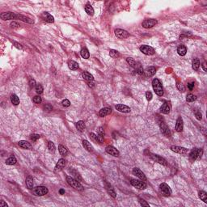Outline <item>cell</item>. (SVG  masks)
Returning a JSON list of instances; mask_svg holds the SVG:
<instances>
[{
  "label": "cell",
  "mask_w": 207,
  "mask_h": 207,
  "mask_svg": "<svg viewBox=\"0 0 207 207\" xmlns=\"http://www.w3.org/2000/svg\"><path fill=\"white\" fill-rule=\"evenodd\" d=\"M152 87L156 95H158L159 96H162L164 95V89L162 83L158 79H154L152 81Z\"/></svg>",
  "instance_id": "1"
},
{
  "label": "cell",
  "mask_w": 207,
  "mask_h": 207,
  "mask_svg": "<svg viewBox=\"0 0 207 207\" xmlns=\"http://www.w3.org/2000/svg\"><path fill=\"white\" fill-rule=\"evenodd\" d=\"M203 154V150L202 149H199V148H193L191 152L189 154V159L191 162H194L197 159H201V156Z\"/></svg>",
  "instance_id": "2"
},
{
  "label": "cell",
  "mask_w": 207,
  "mask_h": 207,
  "mask_svg": "<svg viewBox=\"0 0 207 207\" xmlns=\"http://www.w3.org/2000/svg\"><path fill=\"white\" fill-rule=\"evenodd\" d=\"M66 181L68 183L71 187H73L74 188L79 190V191H82L83 189V187L82 184L79 182V181L75 180L73 177L71 176H66Z\"/></svg>",
  "instance_id": "3"
},
{
  "label": "cell",
  "mask_w": 207,
  "mask_h": 207,
  "mask_svg": "<svg viewBox=\"0 0 207 207\" xmlns=\"http://www.w3.org/2000/svg\"><path fill=\"white\" fill-rule=\"evenodd\" d=\"M32 192L34 193V195L39 196V197H42V196L48 193L49 190L46 186H38V187L32 188Z\"/></svg>",
  "instance_id": "4"
},
{
  "label": "cell",
  "mask_w": 207,
  "mask_h": 207,
  "mask_svg": "<svg viewBox=\"0 0 207 207\" xmlns=\"http://www.w3.org/2000/svg\"><path fill=\"white\" fill-rule=\"evenodd\" d=\"M130 184L133 187H135L136 188L138 189H140V190H143V189H146L147 185V184L143 182L142 181H138V180H131L130 181Z\"/></svg>",
  "instance_id": "5"
},
{
  "label": "cell",
  "mask_w": 207,
  "mask_h": 207,
  "mask_svg": "<svg viewBox=\"0 0 207 207\" xmlns=\"http://www.w3.org/2000/svg\"><path fill=\"white\" fill-rule=\"evenodd\" d=\"M159 188L164 196H170L172 194V189L166 183H162L159 185Z\"/></svg>",
  "instance_id": "6"
},
{
  "label": "cell",
  "mask_w": 207,
  "mask_h": 207,
  "mask_svg": "<svg viewBox=\"0 0 207 207\" xmlns=\"http://www.w3.org/2000/svg\"><path fill=\"white\" fill-rule=\"evenodd\" d=\"M140 51L146 54V55H153L155 53V49L150 47L149 46H146V44H143V46H141L140 47Z\"/></svg>",
  "instance_id": "7"
},
{
  "label": "cell",
  "mask_w": 207,
  "mask_h": 207,
  "mask_svg": "<svg viewBox=\"0 0 207 207\" xmlns=\"http://www.w3.org/2000/svg\"><path fill=\"white\" fill-rule=\"evenodd\" d=\"M157 20L155 19H149V20H145L142 22V27L145 28V29H150V28L154 27L155 24H157Z\"/></svg>",
  "instance_id": "8"
},
{
  "label": "cell",
  "mask_w": 207,
  "mask_h": 207,
  "mask_svg": "<svg viewBox=\"0 0 207 207\" xmlns=\"http://www.w3.org/2000/svg\"><path fill=\"white\" fill-rule=\"evenodd\" d=\"M115 35L116 37H118L120 39H125L130 37V34H129L128 32L123 29H117L115 30Z\"/></svg>",
  "instance_id": "9"
},
{
  "label": "cell",
  "mask_w": 207,
  "mask_h": 207,
  "mask_svg": "<svg viewBox=\"0 0 207 207\" xmlns=\"http://www.w3.org/2000/svg\"><path fill=\"white\" fill-rule=\"evenodd\" d=\"M0 18L3 20H11L16 19V14L13 12H3L0 15Z\"/></svg>",
  "instance_id": "10"
},
{
  "label": "cell",
  "mask_w": 207,
  "mask_h": 207,
  "mask_svg": "<svg viewBox=\"0 0 207 207\" xmlns=\"http://www.w3.org/2000/svg\"><path fill=\"white\" fill-rule=\"evenodd\" d=\"M171 150H172V151L178 153V154H181V155H185L188 151L187 148L182 147H178V146H172Z\"/></svg>",
  "instance_id": "11"
},
{
  "label": "cell",
  "mask_w": 207,
  "mask_h": 207,
  "mask_svg": "<svg viewBox=\"0 0 207 207\" xmlns=\"http://www.w3.org/2000/svg\"><path fill=\"white\" fill-rule=\"evenodd\" d=\"M150 157L153 160H155V162H157V163L164 165V166H167V162L165 159H164L163 157H161L159 155H153L151 154L150 155Z\"/></svg>",
  "instance_id": "12"
},
{
  "label": "cell",
  "mask_w": 207,
  "mask_h": 207,
  "mask_svg": "<svg viewBox=\"0 0 207 207\" xmlns=\"http://www.w3.org/2000/svg\"><path fill=\"white\" fill-rule=\"evenodd\" d=\"M105 150H106V152H107L108 154L113 155V156H115V157H118V156L120 155V153L118 151V150H117L116 148H115L114 147H113V146H108L107 147H106Z\"/></svg>",
  "instance_id": "13"
},
{
  "label": "cell",
  "mask_w": 207,
  "mask_h": 207,
  "mask_svg": "<svg viewBox=\"0 0 207 207\" xmlns=\"http://www.w3.org/2000/svg\"><path fill=\"white\" fill-rule=\"evenodd\" d=\"M133 174L134 175V176H136L137 177H138L139 179H141L142 181H147V177H146V176H145V174L144 173L140 170V169H138V168H137V167H134V168L133 169Z\"/></svg>",
  "instance_id": "14"
},
{
  "label": "cell",
  "mask_w": 207,
  "mask_h": 207,
  "mask_svg": "<svg viewBox=\"0 0 207 207\" xmlns=\"http://www.w3.org/2000/svg\"><path fill=\"white\" fill-rule=\"evenodd\" d=\"M159 126H160V129H161V132L163 133L164 135H166L167 137H169L171 135L169 128L167 126V125L165 124L164 121H160L159 122Z\"/></svg>",
  "instance_id": "15"
},
{
  "label": "cell",
  "mask_w": 207,
  "mask_h": 207,
  "mask_svg": "<svg viewBox=\"0 0 207 207\" xmlns=\"http://www.w3.org/2000/svg\"><path fill=\"white\" fill-rule=\"evenodd\" d=\"M115 108L117 111L121 112V113H130L131 111V109L129 107V106L125 105V104H116L115 106Z\"/></svg>",
  "instance_id": "16"
},
{
  "label": "cell",
  "mask_w": 207,
  "mask_h": 207,
  "mask_svg": "<svg viewBox=\"0 0 207 207\" xmlns=\"http://www.w3.org/2000/svg\"><path fill=\"white\" fill-rule=\"evenodd\" d=\"M65 165H66V160L64 159H60L58 160V162L57 163V164H56V166H55L54 171L55 172H59L61 170H62V168L65 167Z\"/></svg>",
  "instance_id": "17"
},
{
  "label": "cell",
  "mask_w": 207,
  "mask_h": 207,
  "mask_svg": "<svg viewBox=\"0 0 207 207\" xmlns=\"http://www.w3.org/2000/svg\"><path fill=\"white\" fill-rule=\"evenodd\" d=\"M184 127V123H183V119L181 116H179L176 120V130L177 132H181L183 130Z\"/></svg>",
  "instance_id": "18"
},
{
  "label": "cell",
  "mask_w": 207,
  "mask_h": 207,
  "mask_svg": "<svg viewBox=\"0 0 207 207\" xmlns=\"http://www.w3.org/2000/svg\"><path fill=\"white\" fill-rule=\"evenodd\" d=\"M16 19H18L21 21L26 22V23H29V24H33V22H34L33 20H32L31 18H29L23 15H16Z\"/></svg>",
  "instance_id": "19"
},
{
  "label": "cell",
  "mask_w": 207,
  "mask_h": 207,
  "mask_svg": "<svg viewBox=\"0 0 207 207\" xmlns=\"http://www.w3.org/2000/svg\"><path fill=\"white\" fill-rule=\"evenodd\" d=\"M112 113V109H109V108H104L102 109H100V112H99V116H101V117H104L105 116H108L109 115L110 113Z\"/></svg>",
  "instance_id": "20"
},
{
  "label": "cell",
  "mask_w": 207,
  "mask_h": 207,
  "mask_svg": "<svg viewBox=\"0 0 207 207\" xmlns=\"http://www.w3.org/2000/svg\"><path fill=\"white\" fill-rule=\"evenodd\" d=\"M19 146L21 147V148H23V149H26V150H29V149H31L32 146H31V144L29 142H27L25 140H21L19 142Z\"/></svg>",
  "instance_id": "21"
},
{
  "label": "cell",
  "mask_w": 207,
  "mask_h": 207,
  "mask_svg": "<svg viewBox=\"0 0 207 207\" xmlns=\"http://www.w3.org/2000/svg\"><path fill=\"white\" fill-rule=\"evenodd\" d=\"M144 72H145V74H146L147 77H151L155 74L156 69L154 66H150V67H148V68L146 70V71H144Z\"/></svg>",
  "instance_id": "22"
},
{
  "label": "cell",
  "mask_w": 207,
  "mask_h": 207,
  "mask_svg": "<svg viewBox=\"0 0 207 207\" xmlns=\"http://www.w3.org/2000/svg\"><path fill=\"white\" fill-rule=\"evenodd\" d=\"M160 112L164 114H169L170 113V107L167 103H164L162 107L160 108Z\"/></svg>",
  "instance_id": "23"
},
{
  "label": "cell",
  "mask_w": 207,
  "mask_h": 207,
  "mask_svg": "<svg viewBox=\"0 0 207 207\" xmlns=\"http://www.w3.org/2000/svg\"><path fill=\"white\" fill-rule=\"evenodd\" d=\"M90 137L93 139L94 141H96V142H97L99 143H102L103 141H104V137L100 136V135H96V134H95L94 133H90Z\"/></svg>",
  "instance_id": "24"
},
{
  "label": "cell",
  "mask_w": 207,
  "mask_h": 207,
  "mask_svg": "<svg viewBox=\"0 0 207 207\" xmlns=\"http://www.w3.org/2000/svg\"><path fill=\"white\" fill-rule=\"evenodd\" d=\"M106 190L108 191V193H109V195L111 196V197H113V198H115L116 197V193L114 191V189L112 188V186L110 185V184H109L107 183H106Z\"/></svg>",
  "instance_id": "25"
},
{
  "label": "cell",
  "mask_w": 207,
  "mask_h": 207,
  "mask_svg": "<svg viewBox=\"0 0 207 207\" xmlns=\"http://www.w3.org/2000/svg\"><path fill=\"white\" fill-rule=\"evenodd\" d=\"M75 126L77 128V130H79V132H83L85 130V124H84V122H83V121H78L76 124H75Z\"/></svg>",
  "instance_id": "26"
},
{
  "label": "cell",
  "mask_w": 207,
  "mask_h": 207,
  "mask_svg": "<svg viewBox=\"0 0 207 207\" xmlns=\"http://www.w3.org/2000/svg\"><path fill=\"white\" fill-rule=\"evenodd\" d=\"M43 17H44V20L49 22V23H53L54 22V18L52 15H50L49 13L48 12H44L43 14Z\"/></svg>",
  "instance_id": "27"
},
{
  "label": "cell",
  "mask_w": 207,
  "mask_h": 207,
  "mask_svg": "<svg viewBox=\"0 0 207 207\" xmlns=\"http://www.w3.org/2000/svg\"><path fill=\"white\" fill-rule=\"evenodd\" d=\"M177 53L179 55H181V56H184L187 53V49L186 47L184 46H180L178 48H177Z\"/></svg>",
  "instance_id": "28"
},
{
  "label": "cell",
  "mask_w": 207,
  "mask_h": 207,
  "mask_svg": "<svg viewBox=\"0 0 207 207\" xmlns=\"http://www.w3.org/2000/svg\"><path fill=\"white\" fill-rule=\"evenodd\" d=\"M83 147H84V149H86L87 150V151L91 152V151H92V150H93V147L92 146V144L87 140H83Z\"/></svg>",
  "instance_id": "29"
},
{
  "label": "cell",
  "mask_w": 207,
  "mask_h": 207,
  "mask_svg": "<svg viewBox=\"0 0 207 207\" xmlns=\"http://www.w3.org/2000/svg\"><path fill=\"white\" fill-rule=\"evenodd\" d=\"M80 54H81V57L84 59H87V58H89V57H90V53H89L88 49L86 48L82 49V50L80 51Z\"/></svg>",
  "instance_id": "30"
},
{
  "label": "cell",
  "mask_w": 207,
  "mask_h": 207,
  "mask_svg": "<svg viewBox=\"0 0 207 207\" xmlns=\"http://www.w3.org/2000/svg\"><path fill=\"white\" fill-rule=\"evenodd\" d=\"M82 77L85 80H87V81H93L94 78H93V75H91L89 72L87 71H84L83 73L82 74Z\"/></svg>",
  "instance_id": "31"
},
{
  "label": "cell",
  "mask_w": 207,
  "mask_h": 207,
  "mask_svg": "<svg viewBox=\"0 0 207 207\" xmlns=\"http://www.w3.org/2000/svg\"><path fill=\"white\" fill-rule=\"evenodd\" d=\"M26 185L28 188L32 189L33 188V178L31 176H29L26 179Z\"/></svg>",
  "instance_id": "32"
},
{
  "label": "cell",
  "mask_w": 207,
  "mask_h": 207,
  "mask_svg": "<svg viewBox=\"0 0 207 207\" xmlns=\"http://www.w3.org/2000/svg\"><path fill=\"white\" fill-rule=\"evenodd\" d=\"M68 66H69V68L72 70H75L79 68V64H78L76 61H73V60H70L68 63Z\"/></svg>",
  "instance_id": "33"
},
{
  "label": "cell",
  "mask_w": 207,
  "mask_h": 207,
  "mask_svg": "<svg viewBox=\"0 0 207 207\" xmlns=\"http://www.w3.org/2000/svg\"><path fill=\"white\" fill-rule=\"evenodd\" d=\"M199 66H200V61L198 58H194L193 60V62H192V67L194 70H198L199 69Z\"/></svg>",
  "instance_id": "34"
},
{
  "label": "cell",
  "mask_w": 207,
  "mask_h": 207,
  "mask_svg": "<svg viewBox=\"0 0 207 207\" xmlns=\"http://www.w3.org/2000/svg\"><path fill=\"white\" fill-rule=\"evenodd\" d=\"M11 101L14 105H18L20 104V99L15 94H12L11 96Z\"/></svg>",
  "instance_id": "35"
},
{
  "label": "cell",
  "mask_w": 207,
  "mask_h": 207,
  "mask_svg": "<svg viewBox=\"0 0 207 207\" xmlns=\"http://www.w3.org/2000/svg\"><path fill=\"white\" fill-rule=\"evenodd\" d=\"M85 12L89 15H92L94 14V9L92 7V5H90L89 3H87L85 6Z\"/></svg>",
  "instance_id": "36"
},
{
  "label": "cell",
  "mask_w": 207,
  "mask_h": 207,
  "mask_svg": "<svg viewBox=\"0 0 207 207\" xmlns=\"http://www.w3.org/2000/svg\"><path fill=\"white\" fill-rule=\"evenodd\" d=\"M58 150H59V153L61 155H63V156H65V155H66L67 154H68V150L66 149V147L62 146V145H59Z\"/></svg>",
  "instance_id": "37"
},
{
  "label": "cell",
  "mask_w": 207,
  "mask_h": 207,
  "mask_svg": "<svg viewBox=\"0 0 207 207\" xmlns=\"http://www.w3.org/2000/svg\"><path fill=\"white\" fill-rule=\"evenodd\" d=\"M109 55H110V57H112L113 58H117L120 56V53L118 51H116L115 49H110Z\"/></svg>",
  "instance_id": "38"
},
{
  "label": "cell",
  "mask_w": 207,
  "mask_h": 207,
  "mask_svg": "<svg viewBox=\"0 0 207 207\" xmlns=\"http://www.w3.org/2000/svg\"><path fill=\"white\" fill-rule=\"evenodd\" d=\"M16 162H17V160H16L15 157H14V156H12V157L8 158L6 160V164L7 165H14V164H16Z\"/></svg>",
  "instance_id": "39"
},
{
  "label": "cell",
  "mask_w": 207,
  "mask_h": 207,
  "mask_svg": "<svg viewBox=\"0 0 207 207\" xmlns=\"http://www.w3.org/2000/svg\"><path fill=\"white\" fill-rule=\"evenodd\" d=\"M199 197L201 200H202L204 202H207V193L205 191H200L199 192Z\"/></svg>",
  "instance_id": "40"
},
{
  "label": "cell",
  "mask_w": 207,
  "mask_h": 207,
  "mask_svg": "<svg viewBox=\"0 0 207 207\" xmlns=\"http://www.w3.org/2000/svg\"><path fill=\"white\" fill-rule=\"evenodd\" d=\"M196 99H197V96L193 94H188L186 97L187 102H193V101H194V100H196Z\"/></svg>",
  "instance_id": "41"
},
{
  "label": "cell",
  "mask_w": 207,
  "mask_h": 207,
  "mask_svg": "<svg viewBox=\"0 0 207 207\" xmlns=\"http://www.w3.org/2000/svg\"><path fill=\"white\" fill-rule=\"evenodd\" d=\"M126 61L128 62L129 65H130L132 67H136L137 66V63H136V61H134V59L131 58H128L126 59Z\"/></svg>",
  "instance_id": "42"
},
{
  "label": "cell",
  "mask_w": 207,
  "mask_h": 207,
  "mask_svg": "<svg viewBox=\"0 0 207 207\" xmlns=\"http://www.w3.org/2000/svg\"><path fill=\"white\" fill-rule=\"evenodd\" d=\"M35 89H36V92L37 94H41L44 91V88L41 84H37V86L35 87Z\"/></svg>",
  "instance_id": "43"
},
{
  "label": "cell",
  "mask_w": 207,
  "mask_h": 207,
  "mask_svg": "<svg viewBox=\"0 0 207 207\" xmlns=\"http://www.w3.org/2000/svg\"><path fill=\"white\" fill-rule=\"evenodd\" d=\"M48 148L49 150V151L54 152L55 151V145L53 142H48Z\"/></svg>",
  "instance_id": "44"
},
{
  "label": "cell",
  "mask_w": 207,
  "mask_h": 207,
  "mask_svg": "<svg viewBox=\"0 0 207 207\" xmlns=\"http://www.w3.org/2000/svg\"><path fill=\"white\" fill-rule=\"evenodd\" d=\"M32 101L34 102L35 104H41V101H42V99H41V97H40L39 96H36L33 97Z\"/></svg>",
  "instance_id": "45"
},
{
  "label": "cell",
  "mask_w": 207,
  "mask_h": 207,
  "mask_svg": "<svg viewBox=\"0 0 207 207\" xmlns=\"http://www.w3.org/2000/svg\"><path fill=\"white\" fill-rule=\"evenodd\" d=\"M176 87H177V89L179 91H181L182 92H184V91H185V87H184L182 83H178L177 84H176Z\"/></svg>",
  "instance_id": "46"
},
{
  "label": "cell",
  "mask_w": 207,
  "mask_h": 207,
  "mask_svg": "<svg viewBox=\"0 0 207 207\" xmlns=\"http://www.w3.org/2000/svg\"><path fill=\"white\" fill-rule=\"evenodd\" d=\"M61 104H62L63 107H69V106L70 105V102L69 100L65 99L61 101Z\"/></svg>",
  "instance_id": "47"
},
{
  "label": "cell",
  "mask_w": 207,
  "mask_h": 207,
  "mask_svg": "<svg viewBox=\"0 0 207 207\" xmlns=\"http://www.w3.org/2000/svg\"><path fill=\"white\" fill-rule=\"evenodd\" d=\"M139 203H140V205L142 206H147V207H149V204L146 201H144L143 199H141V198H139Z\"/></svg>",
  "instance_id": "48"
},
{
  "label": "cell",
  "mask_w": 207,
  "mask_h": 207,
  "mask_svg": "<svg viewBox=\"0 0 207 207\" xmlns=\"http://www.w3.org/2000/svg\"><path fill=\"white\" fill-rule=\"evenodd\" d=\"M195 116H196V118H197L198 121H201V118H202V115H201V112H199V111L195 112Z\"/></svg>",
  "instance_id": "49"
},
{
  "label": "cell",
  "mask_w": 207,
  "mask_h": 207,
  "mask_svg": "<svg viewBox=\"0 0 207 207\" xmlns=\"http://www.w3.org/2000/svg\"><path fill=\"white\" fill-rule=\"evenodd\" d=\"M146 97H147V100H148V101H150V100H152V93L150 92H146Z\"/></svg>",
  "instance_id": "50"
},
{
  "label": "cell",
  "mask_w": 207,
  "mask_h": 207,
  "mask_svg": "<svg viewBox=\"0 0 207 207\" xmlns=\"http://www.w3.org/2000/svg\"><path fill=\"white\" fill-rule=\"evenodd\" d=\"M98 133H99V135L100 136L104 137V129L103 127H100L99 130H98Z\"/></svg>",
  "instance_id": "51"
},
{
  "label": "cell",
  "mask_w": 207,
  "mask_h": 207,
  "mask_svg": "<svg viewBox=\"0 0 207 207\" xmlns=\"http://www.w3.org/2000/svg\"><path fill=\"white\" fill-rule=\"evenodd\" d=\"M10 25H11V27L12 28V29H19L20 26L18 23H16V22H12V23Z\"/></svg>",
  "instance_id": "52"
},
{
  "label": "cell",
  "mask_w": 207,
  "mask_h": 207,
  "mask_svg": "<svg viewBox=\"0 0 207 207\" xmlns=\"http://www.w3.org/2000/svg\"><path fill=\"white\" fill-rule=\"evenodd\" d=\"M38 138H40V135H39V134H32L31 136V139L32 141H37Z\"/></svg>",
  "instance_id": "53"
},
{
  "label": "cell",
  "mask_w": 207,
  "mask_h": 207,
  "mask_svg": "<svg viewBox=\"0 0 207 207\" xmlns=\"http://www.w3.org/2000/svg\"><path fill=\"white\" fill-rule=\"evenodd\" d=\"M29 86L32 88V87H36L37 85H36V81L34 80V79H30V81H29Z\"/></svg>",
  "instance_id": "54"
},
{
  "label": "cell",
  "mask_w": 207,
  "mask_h": 207,
  "mask_svg": "<svg viewBox=\"0 0 207 207\" xmlns=\"http://www.w3.org/2000/svg\"><path fill=\"white\" fill-rule=\"evenodd\" d=\"M13 44H14V46L15 48H17L19 49H22V46H21L20 43H18V42H13Z\"/></svg>",
  "instance_id": "55"
},
{
  "label": "cell",
  "mask_w": 207,
  "mask_h": 207,
  "mask_svg": "<svg viewBox=\"0 0 207 207\" xmlns=\"http://www.w3.org/2000/svg\"><path fill=\"white\" fill-rule=\"evenodd\" d=\"M137 72H138V74H139L140 75H143V73H144V70H143V69L142 68V67H138V68L137 69Z\"/></svg>",
  "instance_id": "56"
},
{
  "label": "cell",
  "mask_w": 207,
  "mask_h": 207,
  "mask_svg": "<svg viewBox=\"0 0 207 207\" xmlns=\"http://www.w3.org/2000/svg\"><path fill=\"white\" fill-rule=\"evenodd\" d=\"M193 87H194V83H188V88L189 89V90H193Z\"/></svg>",
  "instance_id": "57"
},
{
  "label": "cell",
  "mask_w": 207,
  "mask_h": 207,
  "mask_svg": "<svg viewBox=\"0 0 207 207\" xmlns=\"http://www.w3.org/2000/svg\"><path fill=\"white\" fill-rule=\"evenodd\" d=\"M0 206L1 207H7V204L4 202V201H1L0 202Z\"/></svg>",
  "instance_id": "58"
},
{
  "label": "cell",
  "mask_w": 207,
  "mask_h": 207,
  "mask_svg": "<svg viewBox=\"0 0 207 207\" xmlns=\"http://www.w3.org/2000/svg\"><path fill=\"white\" fill-rule=\"evenodd\" d=\"M88 86L90 87H92H92H94V86H95V85H94V83H93L92 81H88Z\"/></svg>",
  "instance_id": "59"
},
{
  "label": "cell",
  "mask_w": 207,
  "mask_h": 207,
  "mask_svg": "<svg viewBox=\"0 0 207 207\" xmlns=\"http://www.w3.org/2000/svg\"><path fill=\"white\" fill-rule=\"evenodd\" d=\"M44 109H46V110H48V111H49V110H52V107H51V106H49V104L46 105V107H44Z\"/></svg>",
  "instance_id": "60"
},
{
  "label": "cell",
  "mask_w": 207,
  "mask_h": 207,
  "mask_svg": "<svg viewBox=\"0 0 207 207\" xmlns=\"http://www.w3.org/2000/svg\"><path fill=\"white\" fill-rule=\"evenodd\" d=\"M202 69L204 70V71H206V70H207V68H206V63H205V62H204V63L202 64Z\"/></svg>",
  "instance_id": "61"
},
{
  "label": "cell",
  "mask_w": 207,
  "mask_h": 207,
  "mask_svg": "<svg viewBox=\"0 0 207 207\" xmlns=\"http://www.w3.org/2000/svg\"><path fill=\"white\" fill-rule=\"evenodd\" d=\"M59 193H60L61 195H63V194H65V190H64L63 188H61V189L59 190Z\"/></svg>",
  "instance_id": "62"
}]
</instances>
